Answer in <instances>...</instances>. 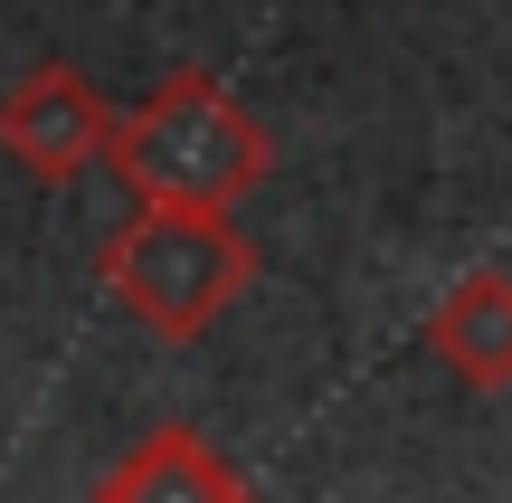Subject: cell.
I'll use <instances>...</instances> for the list:
<instances>
[{
	"instance_id": "4",
	"label": "cell",
	"mask_w": 512,
	"mask_h": 503,
	"mask_svg": "<svg viewBox=\"0 0 512 503\" xmlns=\"http://www.w3.org/2000/svg\"><path fill=\"white\" fill-rule=\"evenodd\" d=\"M86 503H256V485L190 428V418H162V428H143L105 475H95Z\"/></svg>"
},
{
	"instance_id": "5",
	"label": "cell",
	"mask_w": 512,
	"mask_h": 503,
	"mask_svg": "<svg viewBox=\"0 0 512 503\" xmlns=\"http://www.w3.org/2000/svg\"><path fill=\"white\" fill-rule=\"evenodd\" d=\"M427 352H437L465 390H512V276L503 266H475V276H456L437 295Z\"/></svg>"
},
{
	"instance_id": "2",
	"label": "cell",
	"mask_w": 512,
	"mask_h": 503,
	"mask_svg": "<svg viewBox=\"0 0 512 503\" xmlns=\"http://www.w3.org/2000/svg\"><path fill=\"white\" fill-rule=\"evenodd\" d=\"M95 285H105L152 342H200L256 285V238L228 209L133 200V219L95 247Z\"/></svg>"
},
{
	"instance_id": "1",
	"label": "cell",
	"mask_w": 512,
	"mask_h": 503,
	"mask_svg": "<svg viewBox=\"0 0 512 503\" xmlns=\"http://www.w3.org/2000/svg\"><path fill=\"white\" fill-rule=\"evenodd\" d=\"M105 171L133 190V200L238 209L247 190L275 171V143H266V124H256L209 67H181V76H162L133 114H114Z\"/></svg>"
},
{
	"instance_id": "3",
	"label": "cell",
	"mask_w": 512,
	"mask_h": 503,
	"mask_svg": "<svg viewBox=\"0 0 512 503\" xmlns=\"http://www.w3.org/2000/svg\"><path fill=\"white\" fill-rule=\"evenodd\" d=\"M105 143H114V105L95 95L86 67L38 57L29 76H10V95H0V152H10L38 190L86 181V171L105 162Z\"/></svg>"
}]
</instances>
